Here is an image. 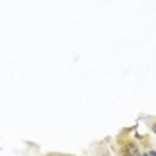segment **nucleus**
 Listing matches in <instances>:
<instances>
[{
	"label": "nucleus",
	"mask_w": 156,
	"mask_h": 156,
	"mask_svg": "<svg viewBox=\"0 0 156 156\" xmlns=\"http://www.w3.org/2000/svg\"><path fill=\"white\" fill-rule=\"evenodd\" d=\"M140 156H147V153H140Z\"/></svg>",
	"instance_id": "nucleus-6"
},
{
	"label": "nucleus",
	"mask_w": 156,
	"mask_h": 156,
	"mask_svg": "<svg viewBox=\"0 0 156 156\" xmlns=\"http://www.w3.org/2000/svg\"><path fill=\"white\" fill-rule=\"evenodd\" d=\"M149 127H151V131H153V133L156 135V119H154V120H151V124H149Z\"/></svg>",
	"instance_id": "nucleus-2"
},
{
	"label": "nucleus",
	"mask_w": 156,
	"mask_h": 156,
	"mask_svg": "<svg viewBox=\"0 0 156 156\" xmlns=\"http://www.w3.org/2000/svg\"><path fill=\"white\" fill-rule=\"evenodd\" d=\"M47 156H74V154H63V153H48Z\"/></svg>",
	"instance_id": "nucleus-3"
},
{
	"label": "nucleus",
	"mask_w": 156,
	"mask_h": 156,
	"mask_svg": "<svg viewBox=\"0 0 156 156\" xmlns=\"http://www.w3.org/2000/svg\"><path fill=\"white\" fill-rule=\"evenodd\" d=\"M120 151H124L126 154H129V156H140V147H138V144L135 140H122L120 142V147H119Z\"/></svg>",
	"instance_id": "nucleus-1"
},
{
	"label": "nucleus",
	"mask_w": 156,
	"mask_h": 156,
	"mask_svg": "<svg viewBox=\"0 0 156 156\" xmlns=\"http://www.w3.org/2000/svg\"><path fill=\"white\" fill-rule=\"evenodd\" d=\"M117 156H129V154H126L124 151H120V149H119V153H117Z\"/></svg>",
	"instance_id": "nucleus-5"
},
{
	"label": "nucleus",
	"mask_w": 156,
	"mask_h": 156,
	"mask_svg": "<svg viewBox=\"0 0 156 156\" xmlns=\"http://www.w3.org/2000/svg\"><path fill=\"white\" fill-rule=\"evenodd\" d=\"M147 156H156V149H149V151H145Z\"/></svg>",
	"instance_id": "nucleus-4"
},
{
	"label": "nucleus",
	"mask_w": 156,
	"mask_h": 156,
	"mask_svg": "<svg viewBox=\"0 0 156 156\" xmlns=\"http://www.w3.org/2000/svg\"><path fill=\"white\" fill-rule=\"evenodd\" d=\"M101 156H109V154H108V153H102V154H101Z\"/></svg>",
	"instance_id": "nucleus-7"
}]
</instances>
